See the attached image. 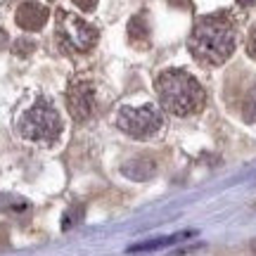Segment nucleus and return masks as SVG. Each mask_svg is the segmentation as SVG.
<instances>
[{"label": "nucleus", "instance_id": "13", "mask_svg": "<svg viewBox=\"0 0 256 256\" xmlns=\"http://www.w3.org/2000/svg\"><path fill=\"white\" fill-rule=\"evenodd\" d=\"M242 116H244V121H249V124H254V121H256V86L252 88V90H249L247 100H244Z\"/></svg>", "mask_w": 256, "mask_h": 256}, {"label": "nucleus", "instance_id": "3", "mask_svg": "<svg viewBox=\"0 0 256 256\" xmlns=\"http://www.w3.org/2000/svg\"><path fill=\"white\" fill-rule=\"evenodd\" d=\"M19 133L31 140V142H55L60 133H62V116H60V112L55 110V104L46 98H40V100L31 107V110L22 116L19 121Z\"/></svg>", "mask_w": 256, "mask_h": 256}, {"label": "nucleus", "instance_id": "11", "mask_svg": "<svg viewBox=\"0 0 256 256\" xmlns=\"http://www.w3.org/2000/svg\"><path fill=\"white\" fill-rule=\"evenodd\" d=\"M150 36V26H147V22L142 14H136V17L128 22V38L133 40V43H140V40H147Z\"/></svg>", "mask_w": 256, "mask_h": 256}, {"label": "nucleus", "instance_id": "12", "mask_svg": "<svg viewBox=\"0 0 256 256\" xmlns=\"http://www.w3.org/2000/svg\"><path fill=\"white\" fill-rule=\"evenodd\" d=\"M83 216H86L83 204H74V206H69V209L64 211V216H62V230L76 228V226L83 220Z\"/></svg>", "mask_w": 256, "mask_h": 256}, {"label": "nucleus", "instance_id": "5", "mask_svg": "<svg viewBox=\"0 0 256 256\" xmlns=\"http://www.w3.org/2000/svg\"><path fill=\"white\" fill-rule=\"evenodd\" d=\"M57 34L64 50H74V52H88L98 43V28L78 14H69V12H57Z\"/></svg>", "mask_w": 256, "mask_h": 256}, {"label": "nucleus", "instance_id": "4", "mask_svg": "<svg viewBox=\"0 0 256 256\" xmlns=\"http://www.w3.org/2000/svg\"><path fill=\"white\" fill-rule=\"evenodd\" d=\"M116 126L126 133V136L136 138V140H147V138L156 136L162 126H164V116L162 112L152 107V104H142V107H124L116 116Z\"/></svg>", "mask_w": 256, "mask_h": 256}, {"label": "nucleus", "instance_id": "9", "mask_svg": "<svg viewBox=\"0 0 256 256\" xmlns=\"http://www.w3.org/2000/svg\"><path fill=\"white\" fill-rule=\"evenodd\" d=\"M194 232L188 230V232H178V235H168V238H159V240H150V242H142V244H133V247L128 249L130 254H138V252H156V249H164V247H171L176 242H180V240H188L192 238Z\"/></svg>", "mask_w": 256, "mask_h": 256}, {"label": "nucleus", "instance_id": "14", "mask_svg": "<svg viewBox=\"0 0 256 256\" xmlns=\"http://www.w3.org/2000/svg\"><path fill=\"white\" fill-rule=\"evenodd\" d=\"M34 50H36V43H34V40H28V38H19L17 43H14V52H17V55H28V52H34Z\"/></svg>", "mask_w": 256, "mask_h": 256}, {"label": "nucleus", "instance_id": "16", "mask_svg": "<svg viewBox=\"0 0 256 256\" xmlns=\"http://www.w3.org/2000/svg\"><path fill=\"white\" fill-rule=\"evenodd\" d=\"M74 5H76V8H81V10H86V12H90V10H95L98 0H74Z\"/></svg>", "mask_w": 256, "mask_h": 256}, {"label": "nucleus", "instance_id": "10", "mask_svg": "<svg viewBox=\"0 0 256 256\" xmlns=\"http://www.w3.org/2000/svg\"><path fill=\"white\" fill-rule=\"evenodd\" d=\"M31 209V204H28L24 197H19V194H2L0 197V211H8V214H24V211Z\"/></svg>", "mask_w": 256, "mask_h": 256}, {"label": "nucleus", "instance_id": "6", "mask_svg": "<svg viewBox=\"0 0 256 256\" xmlns=\"http://www.w3.org/2000/svg\"><path fill=\"white\" fill-rule=\"evenodd\" d=\"M66 107H69V114L72 119L76 121H86L95 110V88H92L90 81H76L69 88V95H66Z\"/></svg>", "mask_w": 256, "mask_h": 256}, {"label": "nucleus", "instance_id": "15", "mask_svg": "<svg viewBox=\"0 0 256 256\" xmlns=\"http://www.w3.org/2000/svg\"><path fill=\"white\" fill-rule=\"evenodd\" d=\"M247 52L252 60H256V26L252 31V36H249V43H247Z\"/></svg>", "mask_w": 256, "mask_h": 256}, {"label": "nucleus", "instance_id": "19", "mask_svg": "<svg viewBox=\"0 0 256 256\" xmlns=\"http://www.w3.org/2000/svg\"><path fill=\"white\" fill-rule=\"evenodd\" d=\"M254 249H256V244H254Z\"/></svg>", "mask_w": 256, "mask_h": 256}, {"label": "nucleus", "instance_id": "7", "mask_svg": "<svg viewBox=\"0 0 256 256\" xmlns=\"http://www.w3.org/2000/svg\"><path fill=\"white\" fill-rule=\"evenodd\" d=\"M48 17H50V10L46 5H40V2H34V0L22 2L17 10V24L24 31H40L46 26Z\"/></svg>", "mask_w": 256, "mask_h": 256}, {"label": "nucleus", "instance_id": "8", "mask_svg": "<svg viewBox=\"0 0 256 256\" xmlns=\"http://www.w3.org/2000/svg\"><path fill=\"white\" fill-rule=\"evenodd\" d=\"M124 176L130 178V180H147V178H152L156 171V166L152 159H147V156H136V159H130L124 164Z\"/></svg>", "mask_w": 256, "mask_h": 256}, {"label": "nucleus", "instance_id": "1", "mask_svg": "<svg viewBox=\"0 0 256 256\" xmlns=\"http://www.w3.org/2000/svg\"><path fill=\"white\" fill-rule=\"evenodd\" d=\"M238 46L235 24L226 14H209L197 22L190 36V50L194 60L209 66L228 62Z\"/></svg>", "mask_w": 256, "mask_h": 256}, {"label": "nucleus", "instance_id": "18", "mask_svg": "<svg viewBox=\"0 0 256 256\" xmlns=\"http://www.w3.org/2000/svg\"><path fill=\"white\" fill-rule=\"evenodd\" d=\"M5 43V31H0V46Z\"/></svg>", "mask_w": 256, "mask_h": 256}, {"label": "nucleus", "instance_id": "17", "mask_svg": "<svg viewBox=\"0 0 256 256\" xmlns=\"http://www.w3.org/2000/svg\"><path fill=\"white\" fill-rule=\"evenodd\" d=\"M174 8H190L192 5V0H168Z\"/></svg>", "mask_w": 256, "mask_h": 256}, {"label": "nucleus", "instance_id": "2", "mask_svg": "<svg viewBox=\"0 0 256 256\" xmlns=\"http://www.w3.org/2000/svg\"><path fill=\"white\" fill-rule=\"evenodd\" d=\"M156 95L166 112L174 116H190L204 107V88L188 72L171 69L156 76Z\"/></svg>", "mask_w": 256, "mask_h": 256}]
</instances>
